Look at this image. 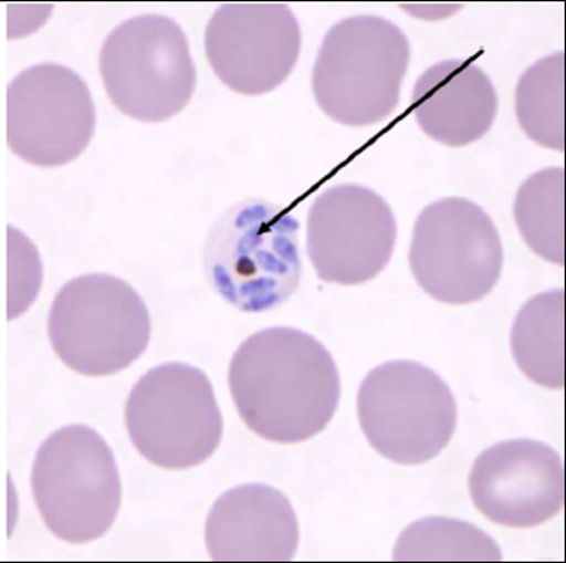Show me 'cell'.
<instances>
[{
  "label": "cell",
  "mask_w": 566,
  "mask_h": 563,
  "mask_svg": "<svg viewBox=\"0 0 566 563\" xmlns=\"http://www.w3.org/2000/svg\"><path fill=\"white\" fill-rule=\"evenodd\" d=\"M357 413L373 448L406 466L437 458L458 420L449 385L416 362H389L368 373L358 389Z\"/></svg>",
  "instance_id": "cell-7"
},
{
  "label": "cell",
  "mask_w": 566,
  "mask_h": 563,
  "mask_svg": "<svg viewBox=\"0 0 566 563\" xmlns=\"http://www.w3.org/2000/svg\"><path fill=\"white\" fill-rule=\"evenodd\" d=\"M503 261L497 228L476 202L448 197L419 215L409 267L418 285L437 301H482L497 285Z\"/></svg>",
  "instance_id": "cell-9"
},
{
  "label": "cell",
  "mask_w": 566,
  "mask_h": 563,
  "mask_svg": "<svg viewBox=\"0 0 566 563\" xmlns=\"http://www.w3.org/2000/svg\"><path fill=\"white\" fill-rule=\"evenodd\" d=\"M32 490L44 524L70 544L103 536L123 500L114 451L85 425L64 426L44 440L33 463Z\"/></svg>",
  "instance_id": "cell-4"
},
{
  "label": "cell",
  "mask_w": 566,
  "mask_h": 563,
  "mask_svg": "<svg viewBox=\"0 0 566 563\" xmlns=\"http://www.w3.org/2000/svg\"><path fill=\"white\" fill-rule=\"evenodd\" d=\"M492 536L469 522L431 517L398 538L394 561H502Z\"/></svg>",
  "instance_id": "cell-19"
},
{
  "label": "cell",
  "mask_w": 566,
  "mask_h": 563,
  "mask_svg": "<svg viewBox=\"0 0 566 563\" xmlns=\"http://www.w3.org/2000/svg\"><path fill=\"white\" fill-rule=\"evenodd\" d=\"M474 505L495 524L533 529L564 505L563 459L548 445L507 440L484 450L469 476Z\"/></svg>",
  "instance_id": "cell-13"
},
{
  "label": "cell",
  "mask_w": 566,
  "mask_h": 563,
  "mask_svg": "<svg viewBox=\"0 0 566 563\" xmlns=\"http://www.w3.org/2000/svg\"><path fill=\"white\" fill-rule=\"evenodd\" d=\"M564 291L539 293L515 317L512 350L515 363L541 387H564Z\"/></svg>",
  "instance_id": "cell-16"
},
{
  "label": "cell",
  "mask_w": 566,
  "mask_h": 563,
  "mask_svg": "<svg viewBox=\"0 0 566 563\" xmlns=\"http://www.w3.org/2000/svg\"><path fill=\"white\" fill-rule=\"evenodd\" d=\"M300 544L295 510L266 484L234 487L212 505L206 545L214 561H291Z\"/></svg>",
  "instance_id": "cell-14"
},
{
  "label": "cell",
  "mask_w": 566,
  "mask_h": 563,
  "mask_svg": "<svg viewBox=\"0 0 566 563\" xmlns=\"http://www.w3.org/2000/svg\"><path fill=\"white\" fill-rule=\"evenodd\" d=\"M397 242V221L377 192L358 185L323 191L307 217V253L322 281L361 285L381 273Z\"/></svg>",
  "instance_id": "cell-11"
},
{
  "label": "cell",
  "mask_w": 566,
  "mask_h": 563,
  "mask_svg": "<svg viewBox=\"0 0 566 563\" xmlns=\"http://www.w3.org/2000/svg\"><path fill=\"white\" fill-rule=\"evenodd\" d=\"M229 383L237 410L252 432L275 444H300L321 434L340 400L332 354L292 327L261 330L237 350Z\"/></svg>",
  "instance_id": "cell-1"
},
{
  "label": "cell",
  "mask_w": 566,
  "mask_h": 563,
  "mask_svg": "<svg viewBox=\"0 0 566 563\" xmlns=\"http://www.w3.org/2000/svg\"><path fill=\"white\" fill-rule=\"evenodd\" d=\"M95 106L83 79L60 64L33 65L9 84L8 145L30 165H67L87 148Z\"/></svg>",
  "instance_id": "cell-10"
},
{
  "label": "cell",
  "mask_w": 566,
  "mask_h": 563,
  "mask_svg": "<svg viewBox=\"0 0 566 563\" xmlns=\"http://www.w3.org/2000/svg\"><path fill=\"white\" fill-rule=\"evenodd\" d=\"M564 53L537 61L525 71L515 91V111L535 144L564 150Z\"/></svg>",
  "instance_id": "cell-18"
},
{
  "label": "cell",
  "mask_w": 566,
  "mask_h": 563,
  "mask_svg": "<svg viewBox=\"0 0 566 563\" xmlns=\"http://www.w3.org/2000/svg\"><path fill=\"white\" fill-rule=\"evenodd\" d=\"M413 114L429 136L451 148L483 138L492 128L499 96L492 80L469 60H444L418 79Z\"/></svg>",
  "instance_id": "cell-15"
},
{
  "label": "cell",
  "mask_w": 566,
  "mask_h": 563,
  "mask_svg": "<svg viewBox=\"0 0 566 563\" xmlns=\"http://www.w3.org/2000/svg\"><path fill=\"white\" fill-rule=\"evenodd\" d=\"M409 54L407 35L389 20H342L325 35L313 69L317 105L338 124H378L398 106Z\"/></svg>",
  "instance_id": "cell-3"
},
{
  "label": "cell",
  "mask_w": 566,
  "mask_h": 563,
  "mask_svg": "<svg viewBox=\"0 0 566 563\" xmlns=\"http://www.w3.org/2000/svg\"><path fill=\"white\" fill-rule=\"evenodd\" d=\"M150 316L123 279L91 273L65 283L49 314L55 354L75 373L105 377L128 368L148 347Z\"/></svg>",
  "instance_id": "cell-5"
},
{
  "label": "cell",
  "mask_w": 566,
  "mask_h": 563,
  "mask_svg": "<svg viewBox=\"0 0 566 563\" xmlns=\"http://www.w3.org/2000/svg\"><path fill=\"white\" fill-rule=\"evenodd\" d=\"M130 440L161 469L205 463L222 438V416L210 379L185 363H166L142 375L125 408Z\"/></svg>",
  "instance_id": "cell-6"
},
{
  "label": "cell",
  "mask_w": 566,
  "mask_h": 563,
  "mask_svg": "<svg viewBox=\"0 0 566 563\" xmlns=\"http://www.w3.org/2000/svg\"><path fill=\"white\" fill-rule=\"evenodd\" d=\"M99 71L116 108L140 122L171 118L195 93L196 67L186 34L175 20L159 14L115 28L101 49Z\"/></svg>",
  "instance_id": "cell-8"
},
{
  "label": "cell",
  "mask_w": 566,
  "mask_h": 563,
  "mask_svg": "<svg viewBox=\"0 0 566 563\" xmlns=\"http://www.w3.org/2000/svg\"><path fill=\"white\" fill-rule=\"evenodd\" d=\"M563 167L537 171L520 187L514 217L527 246L543 260L564 265Z\"/></svg>",
  "instance_id": "cell-17"
},
{
  "label": "cell",
  "mask_w": 566,
  "mask_h": 563,
  "mask_svg": "<svg viewBox=\"0 0 566 563\" xmlns=\"http://www.w3.org/2000/svg\"><path fill=\"white\" fill-rule=\"evenodd\" d=\"M302 32L281 3L222 4L206 30L212 71L235 93L262 95L280 87L300 59Z\"/></svg>",
  "instance_id": "cell-12"
},
{
  "label": "cell",
  "mask_w": 566,
  "mask_h": 563,
  "mask_svg": "<svg viewBox=\"0 0 566 563\" xmlns=\"http://www.w3.org/2000/svg\"><path fill=\"white\" fill-rule=\"evenodd\" d=\"M300 222L286 207L250 199L232 206L212 227L205 248L212 288L242 312L281 306L300 288Z\"/></svg>",
  "instance_id": "cell-2"
}]
</instances>
